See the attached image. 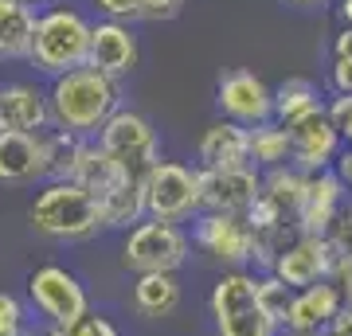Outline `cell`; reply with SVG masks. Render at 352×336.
<instances>
[{
  "instance_id": "obj_2",
  "label": "cell",
  "mask_w": 352,
  "mask_h": 336,
  "mask_svg": "<svg viewBox=\"0 0 352 336\" xmlns=\"http://www.w3.org/2000/svg\"><path fill=\"white\" fill-rule=\"evenodd\" d=\"M90 36H94V24L78 8L51 4L36 20V39H32L28 63L51 78L67 75V71H78V67L90 63Z\"/></svg>"
},
{
  "instance_id": "obj_18",
  "label": "cell",
  "mask_w": 352,
  "mask_h": 336,
  "mask_svg": "<svg viewBox=\"0 0 352 336\" xmlns=\"http://www.w3.org/2000/svg\"><path fill=\"white\" fill-rule=\"evenodd\" d=\"M0 122L12 133H47L51 98L36 82H4L0 90Z\"/></svg>"
},
{
  "instance_id": "obj_4",
  "label": "cell",
  "mask_w": 352,
  "mask_h": 336,
  "mask_svg": "<svg viewBox=\"0 0 352 336\" xmlns=\"http://www.w3.org/2000/svg\"><path fill=\"white\" fill-rule=\"evenodd\" d=\"M212 321L219 336H278L274 317L258 298V278L247 270H227L212 286Z\"/></svg>"
},
{
  "instance_id": "obj_12",
  "label": "cell",
  "mask_w": 352,
  "mask_h": 336,
  "mask_svg": "<svg viewBox=\"0 0 352 336\" xmlns=\"http://www.w3.org/2000/svg\"><path fill=\"white\" fill-rule=\"evenodd\" d=\"M289 141H294V164L302 172H321V168H333L340 157V133L333 117H329V106L305 113L302 122L286 125Z\"/></svg>"
},
{
  "instance_id": "obj_1",
  "label": "cell",
  "mask_w": 352,
  "mask_h": 336,
  "mask_svg": "<svg viewBox=\"0 0 352 336\" xmlns=\"http://www.w3.org/2000/svg\"><path fill=\"white\" fill-rule=\"evenodd\" d=\"M47 98H51V125L67 129V133H78V137H98L102 125L122 110L118 106V98H122L118 78L102 75L94 67H78V71L51 78Z\"/></svg>"
},
{
  "instance_id": "obj_42",
  "label": "cell",
  "mask_w": 352,
  "mask_h": 336,
  "mask_svg": "<svg viewBox=\"0 0 352 336\" xmlns=\"http://www.w3.org/2000/svg\"><path fill=\"white\" fill-rule=\"evenodd\" d=\"M0 90H4V82H0Z\"/></svg>"
},
{
  "instance_id": "obj_43",
  "label": "cell",
  "mask_w": 352,
  "mask_h": 336,
  "mask_svg": "<svg viewBox=\"0 0 352 336\" xmlns=\"http://www.w3.org/2000/svg\"><path fill=\"white\" fill-rule=\"evenodd\" d=\"M349 309H352V305H349Z\"/></svg>"
},
{
  "instance_id": "obj_25",
  "label": "cell",
  "mask_w": 352,
  "mask_h": 336,
  "mask_svg": "<svg viewBox=\"0 0 352 336\" xmlns=\"http://www.w3.org/2000/svg\"><path fill=\"white\" fill-rule=\"evenodd\" d=\"M43 141H47V180H75L78 161L87 153V137L67 129H47Z\"/></svg>"
},
{
  "instance_id": "obj_28",
  "label": "cell",
  "mask_w": 352,
  "mask_h": 336,
  "mask_svg": "<svg viewBox=\"0 0 352 336\" xmlns=\"http://www.w3.org/2000/svg\"><path fill=\"white\" fill-rule=\"evenodd\" d=\"M329 247H333V254L344 262H352V203H344L337 215V223L329 227Z\"/></svg>"
},
{
  "instance_id": "obj_34",
  "label": "cell",
  "mask_w": 352,
  "mask_h": 336,
  "mask_svg": "<svg viewBox=\"0 0 352 336\" xmlns=\"http://www.w3.org/2000/svg\"><path fill=\"white\" fill-rule=\"evenodd\" d=\"M333 59H352V27H340L333 36Z\"/></svg>"
},
{
  "instance_id": "obj_38",
  "label": "cell",
  "mask_w": 352,
  "mask_h": 336,
  "mask_svg": "<svg viewBox=\"0 0 352 336\" xmlns=\"http://www.w3.org/2000/svg\"><path fill=\"white\" fill-rule=\"evenodd\" d=\"M43 336H71V328H55V324H47V333Z\"/></svg>"
},
{
  "instance_id": "obj_17",
  "label": "cell",
  "mask_w": 352,
  "mask_h": 336,
  "mask_svg": "<svg viewBox=\"0 0 352 336\" xmlns=\"http://www.w3.org/2000/svg\"><path fill=\"white\" fill-rule=\"evenodd\" d=\"M141 51H138V36L129 32L122 20H98L94 24V36H90V63L94 71L110 78H122L138 67Z\"/></svg>"
},
{
  "instance_id": "obj_14",
  "label": "cell",
  "mask_w": 352,
  "mask_h": 336,
  "mask_svg": "<svg viewBox=\"0 0 352 336\" xmlns=\"http://www.w3.org/2000/svg\"><path fill=\"white\" fill-rule=\"evenodd\" d=\"M340 208H344V180L337 176V168L305 172L302 203H298V227H302V235H329V227L337 223Z\"/></svg>"
},
{
  "instance_id": "obj_36",
  "label": "cell",
  "mask_w": 352,
  "mask_h": 336,
  "mask_svg": "<svg viewBox=\"0 0 352 336\" xmlns=\"http://www.w3.org/2000/svg\"><path fill=\"white\" fill-rule=\"evenodd\" d=\"M337 176L344 180V188H352V145H349V149H340V157H337Z\"/></svg>"
},
{
  "instance_id": "obj_11",
  "label": "cell",
  "mask_w": 352,
  "mask_h": 336,
  "mask_svg": "<svg viewBox=\"0 0 352 336\" xmlns=\"http://www.w3.org/2000/svg\"><path fill=\"white\" fill-rule=\"evenodd\" d=\"M204 188V212H223V215H247L254 199L263 196V176L254 164L247 168H200Z\"/></svg>"
},
{
  "instance_id": "obj_10",
  "label": "cell",
  "mask_w": 352,
  "mask_h": 336,
  "mask_svg": "<svg viewBox=\"0 0 352 336\" xmlns=\"http://www.w3.org/2000/svg\"><path fill=\"white\" fill-rule=\"evenodd\" d=\"M192 238L196 247H204L212 258L231 262V266H243V262L254 258V227L247 223V215H223V212H204L196 215V227H192Z\"/></svg>"
},
{
  "instance_id": "obj_35",
  "label": "cell",
  "mask_w": 352,
  "mask_h": 336,
  "mask_svg": "<svg viewBox=\"0 0 352 336\" xmlns=\"http://www.w3.org/2000/svg\"><path fill=\"white\" fill-rule=\"evenodd\" d=\"M325 336H352V309H349V305L340 309L337 321L329 324V333H325Z\"/></svg>"
},
{
  "instance_id": "obj_3",
  "label": "cell",
  "mask_w": 352,
  "mask_h": 336,
  "mask_svg": "<svg viewBox=\"0 0 352 336\" xmlns=\"http://www.w3.org/2000/svg\"><path fill=\"white\" fill-rule=\"evenodd\" d=\"M28 219L39 235L75 243V238H87L102 227V203L78 180H47L32 199Z\"/></svg>"
},
{
  "instance_id": "obj_5",
  "label": "cell",
  "mask_w": 352,
  "mask_h": 336,
  "mask_svg": "<svg viewBox=\"0 0 352 336\" xmlns=\"http://www.w3.org/2000/svg\"><path fill=\"white\" fill-rule=\"evenodd\" d=\"M188 258V235L168 219H145L129 227L122 266L133 274H176Z\"/></svg>"
},
{
  "instance_id": "obj_23",
  "label": "cell",
  "mask_w": 352,
  "mask_h": 336,
  "mask_svg": "<svg viewBox=\"0 0 352 336\" xmlns=\"http://www.w3.org/2000/svg\"><path fill=\"white\" fill-rule=\"evenodd\" d=\"M133 305L141 317H168L180 305L176 274H138L133 282Z\"/></svg>"
},
{
  "instance_id": "obj_26",
  "label": "cell",
  "mask_w": 352,
  "mask_h": 336,
  "mask_svg": "<svg viewBox=\"0 0 352 336\" xmlns=\"http://www.w3.org/2000/svg\"><path fill=\"white\" fill-rule=\"evenodd\" d=\"M294 293L298 289H289L286 282L278 274H266V278H258V298H263V309L274 317V324L282 328L286 324V317H289V305H294Z\"/></svg>"
},
{
  "instance_id": "obj_39",
  "label": "cell",
  "mask_w": 352,
  "mask_h": 336,
  "mask_svg": "<svg viewBox=\"0 0 352 336\" xmlns=\"http://www.w3.org/2000/svg\"><path fill=\"white\" fill-rule=\"evenodd\" d=\"M289 4H302V8H314V4H329V0H289Z\"/></svg>"
},
{
  "instance_id": "obj_32",
  "label": "cell",
  "mask_w": 352,
  "mask_h": 336,
  "mask_svg": "<svg viewBox=\"0 0 352 336\" xmlns=\"http://www.w3.org/2000/svg\"><path fill=\"white\" fill-rule=\"evenodd\" d=\"M329 87H333V94H352V59L329 63Z\"/></svg>"
},
{
  "instance_id": "obj_15",
  "label": "cell",
  "mask_w": 352,
  "mask_h": 336,
  "mask_svg": "<svg viewBox=\"0 0 352 336\" xmlns=\"http://www.w3.org/2000/svg\"><path fill=\"white\" fill-rule=\"evenodd\" d=\"M349 301L340 293L337 282H317L309 289H298L294 293V305H289V317H286V328L289 336H317V333H329V324L340 317Z\"/></svg>"
},
{
  "instance_id": "obj_29",
  "label": "cell",
  "mask_w": 352,
  "mask_h": 336,
  "mask_svg": "<svg viewBox=\"0 0 352 336\" xmlns=\"http://www.w3.org/2000/svg\"><path fill=\"white\" fill-rule=\"evenodd\" d=\"M329 117H333V125H337L340 141L352 145V94H337V98L329 102Z\"/></svg>"
},
{
  "instance_id": "obj_7",
  "label": "cell",
  "mask_w": 352,
  "mask_h": 336,
  "mask_svg": "<svg viewBox=\"0 0 352 336\" xmlns=\"http://www.w3.org/2000/svg\"><path fill=\"white\" fill-rule=\"evenodd\" d=\"M98 145L110 153V157L122 164L129 176H138V180H145V176L161 164L157 129H153L141 113H133V110H118V113H113L110 122L102 125Z\"/></svg>"
},
{
  "instance_id": "obj_8",
  "label": "cell",
  "mask_w": 352,
  "mask_h": 336,
  "mask_svg": "<svg viewBox=\"0 0 352 336\" xmlns=\"http://www.w3.org/2000/svg\"><path fill=\"white\" fill-rule=\"evenodd\" d=\"M145 208H149V219H168V223L196 215L204 208L200 172L176 161H161L145 176Z\"/></svg>"
},
{
  "instance_id": "obj_40",
  "label": "cell",
  "mask_w": 352,
  "mask_h": 336,
  "mask_svg": "<svg viewBox=\"0 0 352 336\" xmlns=\"http://www.w3.org/2000/svg\"><path fill=\"white\" fill-rule=\"evenodd\" d=\"M28 4H47V8H51V0H28Z\"/></svg>"
},
{
  "instance_id": "obj_37",
  "label": "cell",
  "mask_w": 352,
  "mask_h": 336,
  "mask_svg": "<svg viewBox=\"0 0 352 336\" xmlns=\"http://www.w3.org/2000/svg\"><path fill=\"white\" fill-rule=\"evenodd\" d=\"M337 12H340V20H344V27H352V0H340Z\"/></svg>"
},
{
  "instance_id": "obj_13",
  "label": "cell",
  "mask_w": 352,
  "mask_h": 336,
  "mask_svg": "<svg viewBox=\"0 0 352 336\" xmlns=\"http://www.w3.org/2000/svg\"><path fill=\"white\" fill-rule=\"evenodd\" d=\"M333 262H337V254H333L325 235H298L278 254L270 274H278L289 289H309L333 274Z\"/></svg>"
},
{
  "instance_id": "obj_9",
  "label": "cell",
  "mask_w": 352,
  "mask_h": 336,
  "mask_svg": "<svg viewBox=\"0 0 352 336\" xmlns=\"http://www.w3.org/2000/svg\"><path fill=\"white\" fill-rule=\"evenodd\" d=\"M215 102H219L227 122H239L247 129H254L263 122H274V90L266 87L254 71H247V67H235V71L219 75Z\"/></svg>"
},
{
  "instance_id": "obj_33",
  "label": "cell",
  "mask_w": 352,
  "mask_h": 336,
  "mask_svg": "<svg viewBox=\"0 0 352 336\" xmlns=\"http://www.w3.org/2000/svg\"><path fill=\"white\" fill-rule=\"evenodd\" d=\"M71 336H118V328H113L106 317H87L82 324L71 328Z\"/></svg>"
},
{
  "instance_id": "obj_22",
  "label": "cell",
  "mask_w": 352,
  "mask_h": 336,
  "mask_svg": "<svg viewBox=\"0 0 352 336\" xmlns=\"http://www.w3.org/2000/svg\"><path fill=\"white\" fill-rule=\"evenodd\" d=\"M294 161V141L282 122H263L251 129V164L254 168H286Z\"/></svg>"
},
{
  "instance_id": "obj_27",
  "label": "cell",
  "mask_w": 352,
  "mask_h": 336,
  "mask_svg": "<svg viewBox=\"0 0 352 336\" xmlns=\"http://www.w3.org/2000/svg\"><path fill=\"white\" fill-rule=\"evenodd\" d=\"M0 336H32L28 333V313L12 293H0Z\"/></svg>"
},
{
  "instance_id": "obj_24",
  "label": "cell",
  "mask_w": 352,
  "mask_h": 336,
  "mask_svg": "<svg viewBox=\"0 0 352 336\" xmlns=\"http://www.w3.org/2000/svg\"><path fill=\"white\" fill-rule=\"evenodd\" d=\"M321 106H325V102H321V94H317V87L309 78H286V82L274 90V122H282V125L302 122L305 113L321 110Z\"/></svg>"
},
{
  "instance_id": "obj_31",
  "label": "cell",
  "mask_w": 352,
  "mask_h": 336,
  "mask_svg": "<svg viewBox=\"0 0 352 336\" xmlns=\"http://www.w3.org/2000/svg\"><path fill=\"white\" fill-rule=\"evenodd\" d=\"M94 4L106 20H122V24L141 16V0H94Z\"/></svg>"
},
{
  "instance_id": "obj_19",
  "label": "cell",
  "mask_w": 352,
  "mask_h": 336,
  "mask_svg": "<svg viewBox=\"0 0 352 336\" xmlns=\"http://www.w3.org/2000/svg\"><path fill=\"white\" fill-rule=\"evenodd\" d=\"M251 164V129L239 122H212L200 137V168H247Z\"/></svg>"
},
{
  "instance_id": "obj_6",
  "label": "cell",
  "mask_w": 352,
  "mask_h": 336,
  "mask_svg": "<svg viewBox=\"0 0 352 336\" xmlns=\"http://www.w3.org/2000/svg\"><path fill=\"white\" fill-rule=\"evenodd\" d=\"M28 298H32V305L55 328H75V324H82L90 317L87 289L78 286V278L67 266H55V262L32 270V278H28Z\"/></svg>"
},
{
  "instance_id": "obj_16",
  "label": "cell",
  "mask_w": 352,
  "mask_h": 336,
  "mask_svg": "<svg viewBox=\"0 0 352 336\" xmlns=\"http://www.w3.org/2000/svg\"><path fill=\"white\" fill-rule=\"evenodd\" d=\"M47 180V141L43 133H0V184Z\"/></svg>"
},
{
  "instance_id": "obj_30",
  "label": "cell",
  "mask_w": 352,
  "mask_h": 336,
  "mask_svg": "<svg viewBox=\"0 0 352 336\" xmlns=\"http://www.w3.org/2000/svg\"><path fill=\"white\" fill-rule=\"evenodd\" d=\"M184 0H141V16L138 20H149V24H161V20H173L180 16Z\"/></svg>"
},
{
  "instance_id": "obj_41",
  "label": "cell",
  "mask_w": 352,
  "mask_h": 336,
  "mask_svg": "<svg viewBox=\"0 0 352 336\" xmlns=\"http://www.w3.org/2000/svg\"><path fill=\"white\" fill-rule=\"evenodd\" d=\"M0 133H4V122H0Z\"/></svg>"
},
{
  "instance_id": "obj_21",
  "label": "cell",
  "mask_w": 352,
  "mask_h": 336,
  "mask_svg": "<svg viewBox=\"0 0 352 336\" xmlns=\"http://www.w3.org/2000/svg\"><path fill=\"white\" fill-rule=\"evenodd\" d=\"M98 203H102V227L145 223V215H149V208H145V180L129 176L126 184H118L110 196H102Z\"/></svg>"
},
{
  "instance_id": "obj_20",
  "label": "cell",
  "mask_w": 352,
  "mask_h": 336,
  "mask_svg": "<svg viewBox=\"0 0 352 336\" xmlns=\"http://www.w3.org/2000/svg\"><path fill=\"white\" fill-rule=\"evenodd\" d=\"M39 12L28 0H0V59H28Z\"/></svg>"
}]
</instances>
